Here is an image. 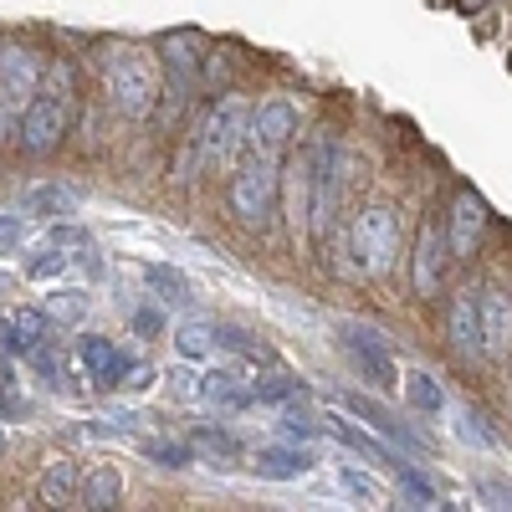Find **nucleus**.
Returning <instances> with one entry per match:
<instances>
[{
    "label": "nucleus",
    "mask_w": 512,
    "mask_h": 512,
    "mask_svg": "<svg viewBox=\"0 0 512 512\" xmlns=\"http://www.w3.org/2000/svg\"><path fill=\"white\" fill-rule=\"evenodd\" d=\"M98 67H103V88H108L118 113H128V118H149L154 113V103H159V67H154L149 52L118 47L113 41V47H103Z\"/></svg>",
    "instance_id": "1"
},
{
    "label": "nucleus",
    "mask_w": 512,
    "mask_h": 512,
    "mask_svg": "<svg viewBox=\"0 0 512 512\" xmlns=\"http://www.w3.org/2000/svg\"><path fill=\"white\" fill-rule=\"evenodd\" d=\"M277 190H282V154H251L236 164V175H231V216L241 226H256L262 231L272 221V210H277Z\"/></svg>",
    "instance_id": "2"
},
{
    "label": "nucleus",
    "mask_w": 512,
    "mask_h": 512,
    "mask_svg": "<svg viewBox=\"0 0 512 512\" xmlns=\"http://www.w3.org/2000/svg\"><path fill=\"white\" fill-rule=\"evenodd\" d=\"M349 251H354L364 277H390L395 262H400V216H395V205L369 200L349 226Z\"/></svg>",
    "instance_id": "3"
},
{
    "label": "nucleus",
    "mask_w": 512,
    "mask_h": 512,
    "mask_svg": "<svg viewBox=\"0 0 512 512\" xmlns=\"http://www.w3.org/2000/svg\"><path fill=\"white\" fill-rule=\"evenodd\" d=\"M200 149H205V169H236L241 159H251V103L221 98L200 118Z\"/></svg>",
    "instance_id": "4"
},
{
    "label": "nucleus",
    "mask_w": 512,
    "mask_h": 512,
    "mask_svg": "<svg viewBox=\"0 0 512 512\" xmlns=\"http://www.w3.org/2000/svg\"><path fill=\"white\" fill-rule=\"evenodd\" d=\"M67 123H72V103L67 98H52V93H36L26 108H21V149L26 154H52L62 149L67 139Z\"/></svg>",
    "instance_id": "5"
},
{
    "label": "nucleus",
    "mask_w": 512,
    "mask_h": 512,
    "mask_svg": "<svg viewBox=\"0 0 512 512\" xmlns=\"http://www.w3.org/2000/svg\"><path fill=\"white\" fill-rule=\"evenodd\" d=\"M338 333H344V349L359 364V374L369 384H379V390H395V384H400V364H395L390 344H384V333L369 328V323H338Z\"/></svg>",
    "instance_id": "6"
},
{
    "label": "nucleus",
    "mask_w": 512,
    "mask_h": 512,
    "mask_svg": "<svg viewBox=\"0 0 512 512\" xmlns=\"http://www.w3.org/2000/svg\"><path fill=\"white\" fill-rule=\"evenodd\" d=\"M446 251H451L446 226L425 221L420 236H415V256H410V287H415V297H436L446 287V262H451Z\"/></svg>",
    "instance_id": "7"
},
{
    "label": "nucleus",
    "mask_w": 512,
    "mask_h": 512,
    "mask_svg": "<svg viewBox=\"0 0 512 512\" xmlns=\"http://www.w3.org/2000/svg\"><path fill=\"white\" fill-rule=\"evenodd\" d=\"M487 226H492V210H487V200L477 195V190H456V200H451V216H446V241H451V256H477V246H482V236H487Z\"/></svg>",
    "instance_id": "8"
},
{
    "label": "nucleus",
    "mask_w": 512,
    "mask_h": 512,
    "mask_svg": "<svg viewBox=\"0 0 512 512\" xmlns=\"http://www.w3.org/2000/svg\"><path fill=\"white\" fill-rule=\"evenodd\" d=\"M297 108L287 98H267L262 108H251V154H282L297 134Z\"/></svg>",
    "instance_id": "9"
},
{
    "label": "nucleus",
    "mask_w": 512,
    "mask_h": 512,
    "mask_svg": "<svg viewBox=\"0 0 512 512\" xmlns=\"http://www.w3.org/2000/svg\"><path fill=\"white\" fill-rule=\"evenodd\" d=\"M41 67L31 47H21V41H0V93H6L16 108H26L41 88Z\"/></svg>",
    "instance_id": "10"
},
{
    "label": "nucleus",
    "mask_w": 512,
    "mask_h": 512,
    "mask_svg": "<svg viewBox=\"0 0 512 512\" xmlns=\"http://www.w3.org/2000/svg\"><path fill=\"white\" fill-rule=\"evenodd\" d=\"M477 313H482V349L492 359L512 354V292L502 282H487L477 292Z\"/></svg>",
    "instance_id": "11"
},
{
    "label": "nucleus",
    "mask_w": 512,
    "mask_h": 512,
    "mask_svg": "<svg viewBox=\"0 0 512 512\" xmlns=\"http://www.w3.org/2000/svg\"><path fill=\"white\" fill-rule=\"evenodd\" d=\"M77 364L88 369V379L98 384V390H118L134 359H128L123 349H113V338H103V333H82V338H77Z\"/></svg>",
    "instance_id": "12"
},
{
    "label": "nucleus",
    "mask_w": 512,
    "mask_h": 512,
    "mask_svg": "<svg viewBox=\"0 0 512 512\" xmlns=\"http://www.w3.org/2000/svg\"><path fill=\"white\" fill-rule=\"evenodd\" d=\"M446 338H451V349L466 359V364H477L487 349H482V313H477V292L466 287L451 297V308H446Z\"/></svg>",
    "instance_id": "13"
},
{
    "label": "nucleus",
    "mask_w": 512,
    "mask_h": 512,
    "mask_svg": "<svg viewBox=\"0 0 512 512\" xmlns=\"http://www.w3.org/2000/svg\"><path fill=\"white\" fill-rule=\"evenodd\" d=\"M52 318H47V308H16L6 323H0V349L6 354H16V359H31L41 344L52 338Z\"/></svg>",
    "instance_id": "14"
},
{
    "label": "nucleus",
    "mask_w": 512,
    "mask_h": 512,
    "mask_svg": "<svg viewBox=\"0 0 512 512\" xmlns=\"http://www.w3.org/2000/svg\"><path fill=\"white\" fill-rule=\"evenodd\" d=\"M313 466H318V456L308 446H267L251 456V472L262 482H303V477H313Z\"/></svg>",
    "instance_id": "15"
},
{
    "label": "nucleus",
    "mask_w": 512,
    "mask_h": 512,
    "mask_svg": "<svg viewBox=\"0 0 512 512\" xmlns=\"http://www.w3.org/2000/svg\"><path fill=\"white\" fill-rule=\"evenodd\" d=\"M195 400H210V405H221V410H251V379H241L231 364H216V369H205L200 384H195Z\"/></svg>",
    "instance_id": "16"
},
{
    "label": "nucleus",
    "mask_w": 512,
    "mask_h": 512,
    "mask_svg": "<svg viewBox=\"0 0 512 512\" xmlns=\"http://www.w3.org/2000/svg\"><path fill=\"white\" fill-rule=\"evenodd\" d=\"M282 185H287V236L303 241V236H313V221H308V210H313V175H308V159L287 164V169H282Z\"/></svg>",
    "instance_id": "17"
},
{
    "label": "nucleus",
    "mask_w": 512,
    "mask_h": 512,
    "mask_svg": "<svg viewBox=\"0 0 512 512\" xmlns=\"http://www.w3.org/2000/svg\"><path fill=\"white\" fill-rule=\"evenodd\" d=\"M400 384H405V405L420 415V420H441L446 415V384L431 374V369H405L400 374Z\"/></svg>",
    "instance_id": "18"
},
{
    "label": "nucleus",
    "mask_w": 512,
    "mask_h": 512,
    "mask_svg": "<svg viewBox=\"0 0 512 512\" xmlns=\"http://www.w3.org/2000/svg\"><path fill=\"white\" fill-rule=\"evenodd\" d=\"M144 282L154 287V303H159V308H190V303H195L190 277L175 272V267H164V262H149V267H144Z\"/></svg>",
    "instance_id": "19"
},
{
    "label": "nucleus",
    "mask_w": 512,
    "mask_h": 512,
    "mask_svg": "<svg viewBox=\"0 0 512 512\" xmlns=\"http://www.w3.org/2000/svg\"><path fill=\"white\" fill-rule=\"evenodd\" d=\"M77 487H82L77 466L72 461H52L47 472H41V482H36V497L47 507H77Z\"/></svg>",
    "instance_id": "20"
},
{
    "label": "nucleus",
    "mask_w": 512,
    "mask_h": 512,
    "mask_svg": "<svg viewBox=\"0 0 512 512\" xmlns=\"http://www.w3.org/2000/svg\"><path fill=\"white\" fill-rule=\"evenodd\" d=\"M123 502V477L113 472V466H93V472H82V487H77V507H118Z\"/></svg>",
    "instance_id": "21"
},
{
    "label": "nucleus",
    "mask_w": 512,
    "mask_h": 512,
    "mask_svg": "<svg viewBox=\"0 0 512 512\" xmlns=\"http://www.w3.org/2000/svg\"><path fill=\"white\" fill-rule=\"evenodd\" d=\"M349 410H359L364 415V425H369V431H379V436H390L400 451H425V441L410 431V425H400L390 410H384V405H374V400H349Z\"/></svg>",
    "instance_id": "22"
},
{
    "label": "nucleus",
    "mask_w": 512,
    "mask_h": 512,
    "mask_svg": "<svg viewBox=\"0 0 512 512\" xmlns=\"http://www.w3.org/2000/svg\"><path fill=\"white\" fill-rule=\"evenodd\" d=\"M41 308H47V318L57 328H82V318H88V292H77V287H57L41 297Z\"/></svg>",
    "instance_id": "23"
},
{
    "label": "nucleus",
    "mask_w": 512,
    "mask_h": 512,
    "mask_svg": "<svg viewBox=\"0 0 512 512\" xmlns=\"http://www.w3.org/2000/svg\"><path fill=\"white\" fill-rule=\"evenodd\" d=\"M303 395H308V384H303V379H292V374L251 379V400H256V405H292V400H303Z\"/></svg>",
    "instance_id": "24"
},
{
    "label": "nucleus",
    "mask_w": 512,
    "mask_h": 512,
    "mask_svg": "<svg viewBox=\"0 0 512 512\" xmlns=\"http://www.w3.org/2000/svg\"><path fill=\"white\" fill-rule=\"evenodd\" d=\"M175 354L190 359V364L210 359L216 354V323H180L175 328Z\"/></svg>",
    "instance_id": "25"
},
{
    "label": "nucleus",
    "mask_w": 512,
    "mask_h": 512,
    "mask_svg": "<svg viewBox=\"0 0 512 512\" xmlns=\"http://www.w3.org/2000/svg\"><path fill=\"white\" fill-rule=\"evenodd\" d=\"M72 210H77V200L62 185H36L26 195V216H72Z\"/></svg>",
    "instance_id": "26"
},
{
    "label": "nucleus",
    "mask_w": 512,
    "mask_h": 512,
    "mask_svg": "<svg viewBox=\"0 0 512 512\" xmlns=\"http://www.w3.org/2000/svg\"><path fill=\"white\" fill-rule=\"evenodd\" d=\"M390 472L400 477V487H405V492H410V497H415L420 507H446V502H441V492H436L431 482H425V477L415 472L410 461H400V456H395V461H390Z\"/></svg>",
    "instance_id": "27"
},
{
    "label": "nucleus",
    "mask_w": 512,
    "mask_h": 512,
    "mask_svg": "<svg viewBox=\"0 0 512 512\" xmlns=\"http://www.w3.org/2000/svg\"><path fill=\"white\" fill-rule=\"evenodd\" d=\"M144 456H149L154 466H164V472H185V466H195V451L180 446V441H149Z\"/></svg>",
    "instance_id": "28"
},
{
    "label": "nucleus",
    "mask_w": 512,
    "mask_h": 512,
    "mask_svg": "<svg viewBox=\"0 0 512 512\" xmlns=\"http://www.w3.org/2000/svg\"><path fill=\"white\" fill-rule=\"evenodd\" d=\"M67 267H72V256H67V251L52 241L41 256H31V262H26V277H31V282H52V277H62Z\"/></svg>",
    "instance_id": "29"
},
{
    "label": "nucleus",
    "mask_w": 512,
    "mask_h": 512,
    "mask_svg": "<svg viewBox=\"0 0 512 512\" xmlns=\"http://www.w3.org/2000/svg\"><path fill=\"white\" fill-rule=\"evenodd\" d=\"M338 487H344L349 497H359V502H384V487L369 472H359V466H338Z\"/></svg>",
    "instance_id": "30"
},
{
    "label": "nucleus",
    "mask_w": 512,
    "mask_h": 512,
    "mask_svg": "<svg viewBox=\"0 0 512 512\" xmlns=\"http://www.w3.org/2000/svg\"><path fill=\"white\" fill-rule=\"evenodd\" d=\"M41 82H47V93H52V98H67V103H72V93H77V72H72L67 57H52V67L41 72Z\"/></svg>",
    "instance_id": "31"
},
{
    "label": "nucleus",
    "mask_w": 512,
    "mask_h": 512,
    "mask_svg": "<svg viewBox=\"0 0 512 512\" xmlns=\"http://www.w3.org/2000/svg\"><path fill=\"white\" fill-rule=\"evenodd\" d=\"M456 436L466 441V446H497V436L482 425V415H472V410H461L456 415Z\"/></svg>",
    "instance_id": "32"
},
{
    "label": "nucleus",
    "mask_w": 512,
    "mask_h": 512,
    "mask_svg": "<svg viewBox=\"0 0 512 512\" xmlns=\"http://www.w3.org/2000/svg\"><path fill=\"white\" fill-rule=\"evenodd\" d=\"M477 497L487 507H507L512 512V482H502V477H477Z\"/></svg>",
    "instance_id": "33"
},
{
    "label": "nucleus",
    "mask_w": 512,
    "mask_h": 512,
    "mask_svg": "<svg viewBox=\"0 0 512 512\" xmlns=\"http://www.w3.org/2000/svg\"><path fill=\"white\" fill-rule=\"evenodd\" d=\"M154 384H159V369H154V364H128V374H123L118 390H128V395H144V390H154Z\"/></svg>",
    "instance_id": "34"
},
{
    "label": "nucleus",
    "mask_w": 512,
    "mask_h": 512,
    "mask_svg": "<svg viewBox=\"0 0 512 512\" xmlns=\"http://www.w3.org/2000/svg\"><path fill=\"white\" fill-rule=\"evenodd\" d=\"M277 425H282V436H287V441H313V436L323 431L318 420H303V415H292V410H287V415H282Z\"/></svg>",
    "instance_id": "35"
},
{
    "label": "nucleus",
    "mask_w": 512,
    "mask_h": 512,
    "mask_svg": "<svg viewBox=\"0 0 512 512\" xmlns=\"http://www.w3.org/2000/svg\"><path fill=\"white\" fill-rule=\"evenodd\" d=\"M11 139H21V108L0 93V144H11Z\"/></svg>",
    "instance_id": "36"
},
{
    "label": "nucleus",
    "mask_w": 512,
    "mask_h": 512,
    "mask_svg": "<svg viewBox=\"0 0 512 512\" xmlns=\"http://www.w3.org/2000/svg\"><path fill=\"white\" fill-rule=\"evenodd\" d=\"M21 241H26V226H21L16 216H0V256L21 251Z\"/></svg>",
    "instance_id": "37"
},
{
    "label": "nucleus",
    "mask_w": 512,
    "mask_h": 512,
    "mask_svg": "<svg viewBox=\"0 0 512 512\" xmlns=\"http://www.w3.org/2000/svg\"><path fill=\"white\" fill-rule=\"evenodd\" d=\"M134 328H139L144 338H154V333L164 328V313H159V308L149 303V308H139V313H134Z\"/></svg>",
    "instance_id": "38"
},
{
    "label": "nucleus",
    "mask_w": 512,
    "mask_h": 512,
    "mask_svg": "<svg viewBox=\"0 0 512 512\" xmlns=\"http://www.w3.org/2000/svg\"><path fill=\"white\" fill-rule=\"evenodd\" d=\"M169 384H175V395H180V400H195L200 374H190V369H169Z\"/></svg>",
    "instance_id": "39"
},
{
    "label": "nucleus",
    "mask_w": 512,
    "mask_h": 512,
    "mask_svg": "<svg viewBox=\"0 0 512 512\" xmlns=\"http://www.w3.org/2000/svg\"><path fill=\"white\" fill-rule=\"evenodd\" d=\"M487 6V0H461V11H482Z\"/></svg>",
    "instance_id": "40"
}]
</instances>
